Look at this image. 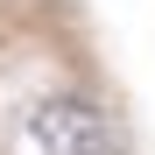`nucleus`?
<instances>
[{
  "instance_id": "obj_1",
  "label": "nucleus",
  "mask_w": 155,
  "mask_h": 155,
  "mask_svg": "<svg viewBox=\"0 0 155 155\" xmlns=\"http://www.w3.org/2000/svg\"><path fill=\"white\" fill-rule=\"evenodd\" d=\"M21 148L28 155H120V120L92 92L49 85L21 106Z\"/></svg>"
}]
</instances>
